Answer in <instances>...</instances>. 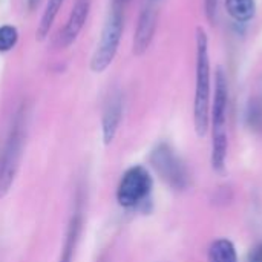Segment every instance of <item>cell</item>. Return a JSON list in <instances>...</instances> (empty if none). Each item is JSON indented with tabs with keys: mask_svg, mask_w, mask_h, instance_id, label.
<instances>
[{
	"mask_svg": "<svg viewBox=\"0 0 262 262\" xmlns=\"http://www.w3.org/2000/svg\"><path fill=\"white\" fill-rule=\"evenodd\" d=\"M63 2L64 0H48L45 11H43V15L40 18V25L37 28V38L38 40H43L49 34V29L52 28Z\"/></svg>",
	"mask_w": 262,
	"mask_h": 262,
	"instance_id": "cell-13",
	"label": "cell"
},
{
	"mask_svg": "<svg viewBox=\"0 0 262 262\" xmlns=\"http://www.w3.org/2000/svg\"><path fill=\"white\" fill-rule=\"evenodd\" d=\"M123 117V98L120 94H115L109 98L101 120V130H103V141L104 144H111L118 132L120 123Z\"/></svg>",
	"mask_w": 262,
	"mask_h": 262,
	"instance_id": "cell-8",
	"label": "cell"
},
{
	"mask_svg": "<svg viewBox=\"0 0 262 262\" xmlns=\"http://www.w3.org/2000/svg\"><path fill=\"white\" fill-rule=\"evenodd\" d=\"M129 2L130 0H112V6H118V8H124L126 9V6L129 5Z\"/></svg>",
	"mask_w": 262,
	"mask_h": 262,
	"instance_id": "cell-18",
	"label": "cell"
},
{
	"mask_svg": "<svg viewBox=\"0 0 262 262\" xmlns=\"http://www.w3.org/2000/svg\"><path fill=\"white\" fill-rule=\"evenodd\" d=\"M227 106H229V83L223 68H216L215 74V95L210 106L212 135L227 134Z\"/></svg>",
	"mask_w": 262,
	"mask_h": 262,
	"instance_id": "cell-6",
	"label": "cell"
},
{
	"mask_svg": "<svg viewBox=\"0 0 262 262\" xmlns=\"http://www.w3.org/2000/svg\"><path fill=\"white\" fill-rule=\"evenodd\" d=\"M246 123L252 132L261 134L262 132V100L253 98L249 101L246 111Z\"/></svg>",
	"mask_w": 262,
	"mask_h": 262,
	"instance_id": "cell-14",
	"label": "cell"
},
{
	"mask_svg": "<svg viewBox=\"0 0 262 262\" xmlns=\"http://www.w3.org/2000/svg\"><path fill=\"white\" fill-rule=\"evenodd\" d=\"M154 187L149 170L143 166H134L127 169L117 187V201L121 207L132 209L144 203Z\"/></svg>",
	"mask_w": 262,
	"mask_h": 262,
	"instance_id": "cell-4",
	"label": "cell"
},
{
	"mask_svg": "<svg viewBox=\"0 0 262 262\" xmlns=\"http://www.w3.org/2000/svg\"><path fill=\"white\" fill-rule=\"evenodd\" d=\"M18 41V29L12 25L0 26V52H9Z\"/></svg>",
	"mask_w": 262,
	"mask_h": 262,
	"instance_id": "cell-15",
	"label": "cell"
},
{
	"mask_svg": "<svg viewBox=\"0 0 262 262\" xmlns=\"http://www.w3.org/2000/svg\"><path fill=\"white\" fill-rule=\"evenodd\" d=\"M218 2L220 0H204V9H206V17L210 25L216 21V14H218Z\"/></svg>",
	"mask_w": 262,
	"mask_h": 262,
	"instance_id": "cell-16",
	"label": "cell"
},
{
	"mask_svg": "<svg viewBox=\"0 0 262 262\" xmlns=\"http://www.w3.org/2000/svg\"><path fill=\"white\" fill-rule=\"evenodd\" d=\"M80 230H81V215L75 213L69 223L68 227V235H66V241L61 250V258L60 262H72L74 259V253H75V247L78 243V236H80Z\"/></svg>",
	"mask_w": 262,
	"mask_h": 262,
	"instance_id": "cell-12",
	"label": "cell"
},
{
	"mask_svg": "<svg viewBox=\"0 0 262 262\" xmlns=\"http://www.w3.org/2000/svg\"><path fill=\"white\" fill-rule=\"evenodd\" d=\"M210 55L209 37L204 28H196V78L193 100V124L198 137H204L210 126Z\"/></svg>",
	"mask_w": 262,
	"mask_h": 262,
	"instance_id": "cell-1",
	"label": "cell"
},
{
	"mask_svg": "<svg viewBox=\"0 0 262 262\" xmlns=\"http://www.w3.org/2000/svg\"><path fill=\"white\" fill-rule=\"evenodd\" d=\"M91 11V2L89 0H77L75 5L72 6V11L69 14V18L66 21V26L61 34V43L63 46H69L71 43L75 41L78 37L80 31L83 29L88 15Z\"/></svg>",
	"mask_w": 262,
	"mask_h": 262,
	"instance_id": "cell-9",
	"label": "cell"
},
{
	"mask_svg": "<svg viewBox=\"0 0 262 262\" xmlns=\"http://www.w3.org/2000/svg\"><path fill=\"white\" fill-rule=\"evenodd\" d=\"M123 29H124V8L111 5V12L104 21L100 41L97 43V48L91 60L92 72L101 74L112 64L121 41Z\"/></svg>",
	"mask_w": 262,
	"mask_h": 262,
	"instance_id": "cell-2",
	"label": "cell"
},
{
	"mask_svg": "<svg viewBox=\"0 0 262 262\" xmlns=\"http://www.w3.org/2000/svg\"><path fill=\"white\" fill-rule=\"evenodd\" d=\"M226 11L236 23H247L256 14V0H226Z\"/></svg>",
	"mask_w": 262,
	"mask_h": 262,
	"instance_id": "cell-11",
	"label": "cell"
},
{
	"mask_svg": "<svg viewBox=\"0 0 262 262\" xmlns=\"http://www.w3.org/2000/svg\"><path fill=\"white\" fill-rule=\"evenodd\" d=\"M246 262H262V243H258L249 250Z\"/></svg>",
	"mask_w": 262,
	"mask_h": 262,
	"instance_id": "cell-17",
	"label": "cell"
},
{
	"mask_svg": "<svg viewBox=\"0 0 262 262\" xmlns=\"http://www.w3.org/2000/svg\"><path fill=\"white\" fill-rule=\"evenodd\" d=\"M21 155V132L14 129L5 144V149L0 155V198H3L15 178L18 163Z\"/></svg>",
	"mask_w": 262,
	"mask_h": 262,
	"instance_id": "cell-5",
	"label": "cell"
},
{
	"mask_svg": "<svg viewBox=\"0 0 262 262\" xmlns=\"http://www.w3.org/2000/svg\"><path fill=\"white\" fill-rule=\"evenodd\" d=\"M155 29H157V11L152 6H146L138 17L135 35H134L135 55H143L149 49L155 35Z\"/></svg>",
	"mask_w": 262,
	"mask_h": 262,
	"instance_id": "cell-7",
	"label": "cell"
},
{
	"mask_svg": "<svg viewBox=\"0 0 262 262\" xmlns=\"http://www.w3.org/2000/svg\"><path fill=\"white\" fill-rule=\"evenodd\" d=\"M149 160L157 175L172 189L184 190L189 186V170L167 143L157 144L152 149Z\"/></svg>",
	"mask_w": 262,
	"mask_h": 262,
	"instance_id": "cell-3",
	"label": "cell"
},
{
	"mask_svg": "<svg viewBox=\"0 0 262 262\" xmlns=\"http://www.w3.org/2000/svg\"><path fill=\"white\" fill-rule=\"evenodd\" d=\"M35 3H38V0H29V6H31V8H34Z\"/></svg>",
	"mask_w": 262,
	"mask_h": 262,
	"instance_id": "cell-19",
	"label": "cell"
},
{
	"mask_svg": "<svg viewBox=\"0 0 262 262\" xmlns=\"http://www.w3.org/2000/svg\"><path fill=\"white\" fill-rule=\"evenodd\" d=\"M209 262H238V253L235 244L227 238L215 239L207 250Z\"/></svg>",
	"mask_w": 262,
	"mask_h": 262,
	"instance_id": "cell-10",
	"label": "cell"
}]
</instances>
